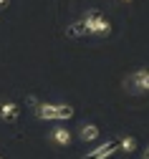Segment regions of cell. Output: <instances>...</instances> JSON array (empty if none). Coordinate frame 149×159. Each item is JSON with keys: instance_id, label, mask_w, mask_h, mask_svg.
Instances as JSON below:
<instances>
[{"instance_id": "obj_1", "label": "cell", "mask_w": 149, "mask_h": 159, "mask_svg": "<svg viewBox=\"0 0 149 159\" xmlns=\"http://www.w3.org/2000/svg\"><path fill=\"white\" fill-rule=\"evenodd\" d=\"M78 20L83 23V33H86V38H109L111 30H114L111 18L106 15L101 8H86L81 13Z\"/></svg>"}, {"instance_id": "obj_2", "label": "cell", "mask_w": 149, "mask_h": 159, "mask_svg": "<svg viewBox=\"0 0 149 159\" xmlns=\"http://www.w3.org/2000/svg\"><path fill=\"white\" fill-rule=\"evenodd\" d=\"M76 109L71 104H35V119H40V121H68V119H73Z\"/></svg>"}, {"instance_id": "obj_3", "label": "cell", "mask_w": 149, "mask_h": 159, "mask_svg": "<svg viewBox=\"0 0 149 159\" xmlns=\"http://www.w3.org/2000/svg\"><path fill=\"white\" fill-rule=\"evenodd\" d=\"M124 86L132 93H149V66L134 68L129 76L124 78Z\"/></svg>"}, {"instance_id": "obj_4", "label": "cell", "mask_w": 149, "mask_h": 159, "mask_svg": "<svg viewBox=\"0 0 149 159\" xmlns=\"http://www.w3.org/2000/svg\"><path fill=\"white\" fill-rule=\"evenodd\" d=\"M48 142H51L53 147H58V149H66V147H71V142H73V134H71L68 126L58 124V126H53V129L48 131Z\"/></svg>"}, {"instance_id": "obj_5", "label": "cell", "mask_w": 149, "mask_h": 159, "mask_svg": "<svg viewBox=\"0 0 149 159\" xmlns=\"http://www.w3.org/2000/svg\"><path fill=\"white\" fill-rule=\"evenodd\" d=\"M20 104L18 101H0V121H5V124H15L18 119H20Z\"/></svg>"}, {"instance_id": "obj_6", "label": "cell", "mask_w": 149, "mask_h": 159, "mask_svg": "<svg viewBox=\"0 0 149 159\" xmlns=\"http://www.w3.org/2000/svg\"><path fill=\"white\" fill-rule=\"evenodd\" d=\"M116 152H119V149H116V142H106V144L91 149L89 154H83L81 159H109V157H114Z\"/></svg>"}, {"instance_id": "obj_7", "label": "cell", "mask_w": 149, "mask_h": 159, "mask_svg": "<svg viewBox=\"0 0 149 159\" xmlns=\"http://www.w3.org/2000/svg\"><path fill=\"white\" fill-rule=\"evenodd\" d=\"M99 136H101V129H99L96 124H81V129H78V139H81L83 144L96 142Z\"/></svg>"}, {"instance_id": "obj_8", "label": "cell", "mask_w": 149, "mask_h": 159, "mask_svg": "<svg viewBox=\"0 0 149 159\" xmlns=\"http://www.w3.org/2000/svg\"><path fill=\"white\" fill-rule=\"evenodd\" d=\"M137 147H139V142H137V136H129V134H121V136L116 139V149H119V152H124V154H134V152H137Z\"/></svg>"}, {"instance_id": "obj_9", "label": "cell", "mask_w": 149, "mask_h": 159, "mask_svg": "<svg viewBox=\"0 0 149 159\" xmlns=\"http://www.w3.org/2000/svg\"><path fill=\"white\" fill-rule=\"evenodd\" d=\"M66 35L68 38H86V33H83V23L81 20H73L66 25Z\"/></svg>"}, {"instance_id": "obj_10", "label": "cell", "mask_w": 149, "mask_h": 159, "mask_svg": "<svg viewBox=\"0 0 149 159\" xmlns=\"http://www.w3.org/2000/svg\"><path fill=\"white\" fill-rule=\"evenodd\" d=\"M5 8H10V0H0V10H5Z\"/></svg>"}, {"instance_id": "obj_11", "label": "cell", "mask_w": 149, "mask_h": 159, "mask_svg": "<svg viewBox=\"0 0 149 159\" xmlns=\"http://www.w3.org/2000/svg\"><path fill=\"white\" fill-rule=\"evenodd\" d=\"M144 159H149V147H147V152H144Z\"/></svg>"}, {"instance_id": "obj_12", "label": "cell", "mask_w": 149, "mask_h": 159, "mask_svg": "<svg viewBox=\"0 0 149 159\" xmlns=\"http://www.w3.org/2000/svg\"><path fill=\"white\" fill-rule=\"evenodd\" d=\"M121 3H126V5H132V3H134V0H121Z\"/></svg>"}, {"instance_id": "obj_13", "label": "cell", "mask_w": 149, "mask_h": 159, "mask_svg": "<svg viewBox=\"0 0 149 159\" xmlns=\"http://www.w3.org/2000/svg\"><path fill=\"white\" fill-rule=\"evenodd\" d=\"M0 159H5V157H3V154H0Z\"/></svg>"}]
</instances>
